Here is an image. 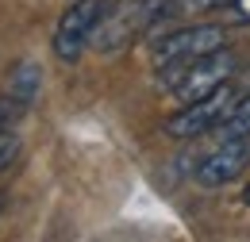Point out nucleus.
<instances>
[{
  "label": "nucleus",
  "mask_w": 250,
  "mask_h": 242,
  "mask_svg": "<svg viewBox=\"0 0 250 242\" xmlns=\"http://www.w3.org/2000/svg\"><path fill=\"white\" fill-rule=\"evenodd\" d=\"M166 16H173V0H131V4H120V8H108V16L93 31V42L104 54L124 50L127 42H135L146 27H154Z\"/></svg>",
  "instance_id": "2"
},
{
  "label": "nucleus",
  "mask_w": 250,
  "mask_h": 242,
  "mask_svg": "<svg viewBox=\"0 0 250 242\" xmlns=\"http://www.w3.org/2000/svg\"><path fill=\"white\" fill-rule=\"evenodd\" d=\"M108 8H112L108 0H73L54 27V54L62 61H77L81 50L93 42V31L108 16Z\"/></svg>",
  "instance_id": "4"
},
{
  "label": "nucleus",
  "mask_w": 250,
  "mask_h": 242,
  "mask_svg": "<svg viewBox=\"0 0 250 242\" xmlns=\"http://www.w3.org/2000/svg\"><path fill=\"white\" fill-rule=\"evenodd\" d=\"M16 154H20V139H16L12 131H0V169H4V165H12V161H16Z\"/></svg>",
  "instance_id": "10"
},
{
  "label": "nucleus",
  "mask_w": 250,
  "mask_h": 242,
  "mask_svg": "<svg viewBox=\"0 0 250 242\" xmlns=\"http://www.w3.org/2000/svg\"><path fill=\"white\" fill-rule=\"evenodd\" d=\"M216 135L223 142H231V139H250V89L235 100V108L223 116V123L216 127Z\"/></svg>",
  "instance_id": "7"
},
{
  "label": "nucleus",
  "mask_w": 250,
  "mask_h": 242,
  "mask_svg": "<svg viewBox=\"0 0 250 242\" xmlns=\"http://www.w3.org/2000/svg\"><path fill=\"white\" fill-rule=\"evenodd\" d=\"M247 165H250V139H231V142H223L216 154H208L200 161L196 181L204 188H219V184H231Z\"/></svg>",
  "instance_id": "6"
},
{
  "label": "nucleus",
  "mask_w": 250,
  "mask_h": 242,
  "mask_svg": "<svg viewBox=\"0 0 250 242\" xmlns=\"http://www.w3.org/2000/svg\"><path fill=\"white\" fill-rule=\"evenodd\" d=\"M243 204H247V208H250V184H247V188H243Z\"/></svg>",
  "instance_id": "12"
},
{
  "label": "nucleus",
  "mask_w": 250,
  "mask_h": 242,
  "mask_svg": "<svg viewBox=\"0 0 250 242\" xmlns=\"http://www.w3.org/2000/svg\"><path fill=\"white\" fill-rule=\"evenodd\" d=\"M0 208H4V200H0Z\"/></svg>",
  "instance_id": "13"
},
{
  "label": "nucleus",
  "mask_w": 250,
  "mask_h": 242,
  "mask_svg": "<svg viewBox=\"0 0 250 242\" xmlns=\"http://www.w3.org/2000/svg\"><path fill=\"white\" fill-rule=\"evenodd\" d=\"M243 92L235 89L231 81L227 85H219L216 92H208V96H200V100H192L185 104L173 120L166 123V135L169 139H200V135H208V131H216L223 116L235 108V100H239Z\"/></svg>",
  "instance_id": "3"
},
{
  "label": "nucleus",
  "mask_w": 250,
  "mask_h": 242,
  "mask_svg": "<svg viewBox=\"0 0 250 242\" xmlns=\"http://www.w3.org/2000/svg\"><path fill=\"white\" fill-rule=\"evenodd\" d=\"M223 8L231 12L235 23H247V20H250V0H223Z\"/></svg>",
  "instance_id": "11"
},
{
  "label": "nucleus",
  "mask_w": 250,
  "mask_h": 242,
  "mask_svg": "<svg viewBox=\"0 0 250 242\" xmlns=\"http://www.w3.org/2000/svg\"><path fill=\"white\" fill-rule=\"evenodd\" d=\"M158 73H162V85L173 92L181 104H192V100H200V96H208V92H216L219 85L231 81L235 54L223 46V50L200 54V58H192V61H169Z\"/></svg>",
  "instance_id": "1"
},
{
  "label": "nucleus",
  "mask_w": 250,
  "mask_h": 242,
  "mask_svg": "<svg viewBox=\"0 0 250 242\" xmlns=\"http://www.w3.org/2000/svg\"><path fill=\"white\" fill-rule=\"evenodd\" d=\"M8 96H16L20 104H31L39 96V65L23 61L16 73H12V85H8Z\"/></svg>",
  "instance_id": "8"
},
{
  "label": "nucleus",
  "mask_w": 250,
  "mask_h": 242,
  "mask_svg": "<svg viewBox=\"0 0 250 242\" xmlns=\"http://www.w3.org/2000/svg\"><path fill=\"white\" fill-rule=\"evenodd\" d=\"M227 46V27L219 23H192V27L169 31L166 39L154 42V65H169V61H192L200 54H212Z\"/></svg>",
  "instance_id": "5"
},
{
  "label": "nucleus",
  "mask_w": 250,
  "mask_h": 242,
  "mask_svg": "<svg viewBox=\"0 0 250 242\" xmlns=\"http://www.w3.org/2000/svg\"><path fill=\"white\" fill-rule=\"evenodd\" d=\"M23 108H27V104H20L16 96H4V100H0V131H8L12 123L20 120V116H23Z\"/></svg>",
  "instance_id": "9"
}]
</instances>
